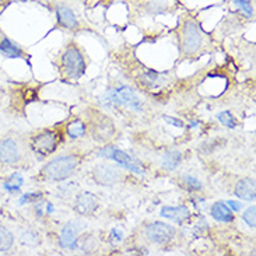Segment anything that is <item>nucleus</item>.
Wrapping results in <instances>:
<instances>
[{
	"label": "nucleus",
	"mask_w": 256,
	"mask_h": 256,
	"mask_svg": "<svg viewBox=\"0 0 256 256\" xmlns=\"http://www.w3.org/2000/svg\"><path fill=\"white\" fill-rule=\"evenodd\" d=\"M80 164L78 156H59L56 158L50 160L46 166L42 168V176L45 180L52 182H62L73 175L76 168Z\"/></svg>",
	"instance_id": "nucleus-1"
},
{
	"label": "nucleus",
	"mask_w": 256,
	"mask_h": 256,
	"mask_svg": "<svg viewBox=\"0 0 256 256\" xmlns=\"http://www.w3.org/2000/svg\"><path fill=\"white\" fill-rule=\"evenodd\" d=\"M63 142V132L60 129H45L36 133L30 140V147L38 160H44Z\"/></svg>",
	"instance_id": "nucleus-2"
},
{
	"label": "nucleus",
	"mask_w": 256,
	"mask_h": 256,
	"mask_svg": "<svg viewBox=\"0 0 256 256\" xmlns=\"http://www.w3.org/2000/svg\"><path fill=\"white\" fill-rule=\"evenodd\" d=\"M59 70L63 78L66 80H78L83 76L86 72V59L80 49L74 45L66 48L59 60Z\"/></svg>",
	"instance_id": "nucleus-3"
},
{
	"label": "nucleus",
	"mask_w": 256,
	"mask_h": 256,
	"mask_svg": "<svg viewBox=\"0 0 256 256\" xmlns=\"http://www.w3.org/2000/svg\"><path fill=\"white\" fill-rule=\"evenodd\" d=\"M203 46V34L199 24L186 20L180 30V49L185 56H194Z\"/></svg>",
	"instance_id": "nucleus-4"
},
{
	"label": "nucleus",
	"mask_w": 256,
	"mask_h": 256,
	"mask_svg": "<svg viewBox=\"0 0 256 256\" xmlns=\"http://www.w3.org/2000/svg\"><path fill=\"white\" fill-rule=\"evenodd\" d=\"M104 100L108 101L110 104L125 105V106L132 108L134 111H143L142 101L138 100L134 90L130 88V87H128V86H122V87H118V88H112L111 91H108L105 94Z\"/></svg>",
	"instance_id": "nucleus-5"
},
{
	"label": "nucleus",
	"mask_w": 256,
	"mask_h": 256,
	"mask_svg": "<svg viewBox=\"0 0 256 256\" xmlns=\"http://www.w3.org/2000/svg\"><path fill=\"white\" fill-rule=\"evenodd\" d=\"M98 157H104V158H110V160H114L118 166H124L126 168L128 171H132V172L134 174H144V171L140 168L138 166V161L136 160H133L128 154V152H122V150H119L116 147H106L104 150H101V152L97 154Z\"/></svg>",
	"instance_id": "nucleus-6"
},
{
	"label": "nucleus",
	"mask_w": 256,
	"mask_h": 256,
	"mask_svg": "<svg viewBox=\"0 0 256 256\" xmlns=\"http://www.w3.org/2000/svg\"><path fill=\"white\" fill-rule=\"evenodd\" d=\"M144 232L146 236L152 244H157V245L170 244L174 240V236H175V228H174L172 226L161 222H154L147 224Z\"/></svg>",
	"instance_id": "nucleus-7"
},
{
	"label": "nucleus",
	"mask_w": 256,
	"mask_h": 256,
	"mask_svg": "<svg viewBox=\"0 0 256 256\" xmlns=\"http://www.w3.org/2000/svg\"><path fill=\"white\" fill-rule=\"evenodd\" d=\"M21 146L14 138H3L0 140V162L6 166H16L21 161Z\"/></svg>",
	"instance_id": "nucleus-8"
},
{
	"label": "nucleus",
	"mask_w": 256,
	"mask_h": 256,
	"mask_svg": "<svg viewBox=\"0 0 256 256\" xmlns=\"http://www.w3.org/2000/svg\"><path fill=\"white\" fill-rule=\"evenodd\" d=\"M92 180L101 186H114L120 180V171L111 164H100L92 170Z\"/></svg>",
	"instance_id": "nucleus-9"
},
{
	"label": "nucleus",
	"mask_w": 256,
	"mask_h": 256,
	"mask_svg": "<svg viewBox=\"0 0 256 256\" xmlns=\"http://www.w3.org/2000/svg\"><path fill=\"white\" fill-rule=\"evenodd\" d=\"M84 228V224L80 222H69L60 232V246L64 250H76L77 240L80 231Z\"/></svg>",
	"instance_id": "nucleus-10"
},
{
	"label": "nucleus",
	"mask_w": 256,
	"mask_h": 256,
	"mask_svg": "<svg viewBox=\"0 0 256 256\" xmlns=\"http://www.w3.org/2000/svg\"><path fill=\"white\" fill-rule=\"evenodd\" d=\"M73 208H74V210L78 214H92L98 208L97 198H96V194H91V192H82V194H76Z\"/></svg>",
	"instance_id": "nucleus-11"
},
{
	"label": "nucleus",
	"mask_w": 256,
	"mask_h": 256,
	"mask_svg": "<svg viewBox=\"0 0 256 256\" xmlns=\"http://www.w3.org/2000/svg\"><path fill=\"white\" fill-rule=\"evenodd\" d=\"M101 119H97L92 125V136L97 138V142H108L115 133V128L112 125L110 119L105 116H100Z\"/></svg>",
	"instance_id": "nucleus-12"
},
{
	"label": "nucleus",
	"mask_w": 256,
	"mask_h": 256,
	"mask_svg": "<svg viewBox=\"0 0 256 256\" xmlns=\"http://www.w3.org/2000/svg\"><path fill=\"white\" fill-rule=\"evenodd\" d=\"M55 12L58 22L62 27L68 28V30H76L78 27V21H77L76 14H74V12L70 7L64 6V4H58L55 7Z\"/></svg>",
	"instance_id": "nucleus-13"
},
{
	"label": "nucleus",
	"mask_w": 256,
	"mask_h": 256,
	"mask_svg": "<svg viewBox=\"0 0 256 256\" xmlns=\"http://www.w3.org/2000/svg\"><path fill=\"white\" fill-rule=\"evenodd\" d=\"M160 214L164 218L168 220H172V222L182 224V222H188L190 218V210L186 206H166V208H161Z\"/></svg>",
	"instance_id": "nucleus-14"
},
{
	"label": "nucleus",
	"mask_w": 256,
	"mask_h": 256,
	"mask_svg": "<svg viewBox=\"0 0 256 256\" xmlns=\"http://www.w3.org/2000/svg\"><path fill=\"white\" fill-rule=\"evenodd\" d=\"M234 194L241 200H255V180H250V178H244V180H238L236 189H234Z\"/></svg>",
	"instance_id": "nucleus-15"
},
{
	"label": "nucleus",
	"mask_w": 256,
	"mask_h": 256,
	"mask_svg": "<svg viewBox=\"0 0 256 256\" xmlns=\"http://www.w3.org/2000/svg\"><path fill=\"white\" fill-rule=\"evenodd\" d=\"M184 156L180 150H168L161 157V166L166 171H175L180 166Z\"/></svg>",
	"instance_id": "nucleus-16"
},
{
	"label": "nucleus",
	"mask_w": 256,
	"mask_h": 256,
	"mask_svg": "<svg viewBox=\"0 0 256 256\" xmlns=\"http://www.w3.org/2000/svg\"><path fill=\"white\" fill-rule=\"evenodd\" d=\"M210 214L217 222H230L234 220V214H232L231 208L224 202H217V203H214L212 206V208H210Z\"/></svg>",
	"instance_id": "nucleus-17"
},
{
	"label": "nucleus",
	"mask_w": 256,
	"mask_h": 256,
	"mask_svg": "<svg viewBox=\"0 0 256 256\" xmlns=\"http://www.w3.org/2000/svg\"><path fill=\"white\" fill-rule=\"evenodd\" d=\"M87 130V126L84 124L82 119H73L70 120L68 126H66V133L72 140H76V138H83Z\"/></svg>",
	"instance_id": "nucleus-18"
},
{
	"label": "nucleus",
	"mask_w": 256,
	"mask_h": 256,
	"mask_svg": "<svg viewBox=\"0 0 256 256\" xmlns=\"http://www.w3.org/2000/svg\"><path fill=\"white\" fill-rule=\"evenodd\" d=\"M0 54L8 58V59L22 58V50L17 45H14L8 38H3L2 42H0Z\"/></svg>",
	"instance_id": "nucleus-19"
},
{
	"label": "nucleus",
	"mask_w": 256,
	"mask_h": 256,
	"mask_svg": "<svg viewBox=\"0 0 256 256\" xmlns=\"http://www.w3.org/2000/svg\"><path fill=\"white\" fill-rule=\"evenodd\" d=\"M14 242V236L12 231L3 226H0V252H6L12 246Z\"/></svg>",
	"instance_id": "nucleus-20"
},
{
	"label": "nucleus",
	"mask_w": 256,
	"mask_h": 256,
	"mask_svg": "<svg viewBox=\"0 0 256 256\" xmlns=\"http://www.w3.org/2000/svg\"><path fill=\"white\" fill-rule=\"evenodd\" d=\"M184 185L186 186L189 190H194V192H200L203 189V185L199 180H196L192 175H185L184 176Z\"/></svg>",
	"instance_id": "nucleus-21"
},
{
	"label": "nucleus",
	"mask_w": 256,
	"mask_h": 256,
	"mask_svg": "<svg viewBox=\"0 0 256 256\" xmlns=\"http://www.w3.org/2000/svg\"><path fill=\"white\" fill-rule=\"evenodd\" d=\"M217 118L218 120L222 122V125L227 126L230 129H236V118L232 116V114L228 111H224V112H220L218 115H217Z\"/></svg>",
	"instance_id": "nucleus-22"
},
{
	"label": "nucleus",
	"mask_w": 256,
	"mask_h": 256,
	"mask_svg": "<svg viewBox=\"0 0 256 256\" xmlns=\"http://www.w3.org/2000/svg\"><path fill=\"white\" fill-rule=\"evenodd\" d=\"M232 3L236 4L241 12H242L246 17H254V7L250 4L248 0H232Z\"/></svg>",
	"instance_id": "nucleus-23"
},
{
	"label": "nucleus",
	"mask_w": 256,
	"mask_h": 256,
	"mask_svg": "<svg viewBox=\"0 0 256 256\" xmlns=\"http://www.w3.org/2000/svg\"><path fill=\"white\" fill-rule=\"evenodd\" d=\"M256 208L255 206H250V208H248L246 210H245V213H244L242 218L244 222H246L248 226H250V228H255L256 227Z\"/></svg>",
	"instance_id": "nucleus-24"
},
{
	"label": "nucleus",
	"mask_w": 256,
	"mask_h": 256,
	"mask_svg": "<svg viewBox=\"0 0 256 256\" xmlns=\"http://www.w3.org/2000/svg\"><path fill=\"white\" fill-rule=\"evenodd\" d=\"M21 242L26 244V245H30V246H34V245H36V244L40 242V238H38V236L35 234L34 231H26L22 236H21Z\"/></svg>",
	"instance_id": "nucleus-25"
},
{
	"label": "nucleus",
	"mask_w": 256,
	"mask_h": 256,
	"mask_svg": "<svg viewBox=\"0 0 256 256\" xmlns=\"http://www.w3.org/2000/svg\"><path fill=\"white\" fill-rule=\"evenodd\" d=\"M158 77L160 76L157 72H147V73H144L143 76L140 77V82L144 86H152V84H154L158 80Z\"/></svg>",
	"instance_id": "nucleus-26"
},
{
	"label": "nucleus",
	"mask_w": 256,
	"mask_h": 256,
	"mask_svg": "<svg viewBox=\"0 0 256 256\" xmlns=\"http://www.w3.org/2000/svg\"><path fill=\"white\" fill-rule=\"evenodd\" d=\"M40 198H41V194H24V196H21L20 198V204H26V203H30V202H32V200H38Z\"/></svg>",
	"instance_id": "nucleus-27"
},
{
	"label": "nucleus",
	"mask_w": 256,
	"mask_h": 256,
	"mask_svg": "<svg viewBox=\"0 0 256 256\" xmlns=\"http://www.w3.org/2000/svg\"><path fill=\"white\" fill-rule=\"evenodd\" d=\"M162 118H164V120H166V124L176 126V128H184V126H185V125H184V122H182V120H180V119H176V118H172V116L164 115Z\"/></svg>",
	"instance_id": "nucleus-28"
},
{
	"label": "nucleus",
	"mask_w": 256,
	"mask_h": 256,
	"mask_svg": "<svg viewBox=\"0 0 256 256\" xmlns=\"http://www.w3.org/2000/svg\"><path fill=\"white\" fill-rule=\"evenodd\" d=\"M226 204H227L231 210H234V212H240L241 208H242V204H241L240 202H234V200H228Z\"/></svg>",
	"instance_id": "nucleus-29"
},
{
	"label": "nucleus",
	"mask_w": 256,
	"mask_h": 256,
	"mask_svg": "<svg viewBox=\"0 0 256 256\" xmlns=\"http://www.w3.org/2000/svg\"><path fill=\"white\" fill-rule=\"evenodd\" d=\"M111 236H114V238H115V240H116V241L119 242V241L122 240V231H120V230H118V228H114V230H112Z\"/></svg>",
	"instance_id": "nucleus-30"
},
{
	"label": "nucleus",
	"mask_w": 256,
	"mask_h": 256,
	"mask_svg": "<svg viewBox=\"0 0 256 256\" xmlns=\"http://www.w3.org/2000/svg\"><path fill=\"white\" fill-rule=\"evenodd\" d=\"M2 2H3V0H0V4H2Z\"/></svg>",
	"instance_id": "nucleus-31"
}]
</instances>
